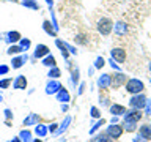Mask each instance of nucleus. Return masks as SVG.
<instances>
[{
  "label": "nucleus",
  "instance_id": "obj_1",
  "mask_svg": "<svg viewBox=\"0 0 151 142\" xmlns=\"http://www.w3.org/2000/svg\"><path fill=\"white\" fill-rule=\"evenodd\" d=\"M96 27H98V32L101 33V35L107 36V35H110V32H112V28H113V22L109 17H101L98 21V25Z\"/></svg>",
  "mask_w": 151,
  "mask_h": 142
},
{
  "label": "nucleus",
  "instance_id": "obj_2",
  "mask_svg": "<svg viewBox=\"0 0 151 142\" xmlns=\"http://www.w3.org/2000/svg\"><path fill=\"white\" fill-rule=\"evenodd\" d=\"M143 88H145V85L139 79H129L126 82V92H129L132 95H137V93L143 92Z\"/></svg>",
  "mask_w": 151,
  "mask_h": 142
},
{
  "label": "nucleus",
  "instance_id": "obj_3",
  "mask_svg": "<svg viewBox=\"0 0 151 142\" xmlns=\"http://www.w3.org/2000/svg\"><path fill=\"white\" fill-rule=\"evenodd\" d=\"M129 104H131V107H134V109H142V107H145V104H146V98L143 96V95H134L131 99H129Z\"/></svg>",
  "mask_w": 151,
  "mask_h": 142
},
{
  "label": "nucleus",
  "instance_id": "obj_4",
  "mask_svg": "<svg viewBox=\"0 0 151 142\" xmlns=\"http://www.w3.org/2000/svg\"><path fill=\"white\" fill-rule=\"evenodd\" d=\"M110 55L115 62H118V63L126 62V51L123 49V47H113V49L110 51Z\"/></svg>",
  "mask_w": 151,
  "mask_h": 142
},
{
  "label": "nucleus",
  "instance_id": "obj_5",
  "mask_svg": "<svg viewBox=\"0 0 151 142\" xmlns=\"http://www.w3.org/2000/svg\"><path fill=\"white\" fill-rule=\"evenodd\" d=\"M142 118V112L140 109H134V111H129L126 112L124 115V123H137Z\"/></svg>",
  "mask_w": 151,
  "mask_h": 142
},
{
  "label": "nucleus",
  "instance_id": "obj_6",
  "mask_svg": "<svg viewBox=\"0 0 151 142\" xmlns=\"http://www.w3.org/2000/svg\"><path fill=\"white\" fill-rule=\"evenodd\" d=\"M127 82V76L126 74H123V73H116V74H113V78H112V87L113 88H120L123 84H126Z\"/></svg>",
  "mask_w": 151,
  "mask_h": 142
},
{
  "label": "nucleus",
  "instance_id": "obj_7",
  "mask_svg": "<svg viewBox=\"0 0 151 142\" xmlns=\"http://www.w3.org/2000/svg\"><path fill=\"white\" fill-rule=\"evenodd\" d=\"M107 134L110 139H118L123 134V128L120 125H116V123H112V126L107 128Z\"/></svg>",
  "mask_w": 151,
  "mask_h": 142
},
{
  "label": "nucleus",
  "instance_id": "obj_8",
  "mask_svg": "<svg viewBox=\"0 0 151 142\" xmlns=\"http://www.w3.org/2000/svg\"><path fill=\"white\" fill-rule=\"evenodd\" d=\"M13 87L16 88V90H25L27 88V78L25 76H17L16 79H14V82H13Z\"/></svg>",
  "mask_w": 151,
  "mask_h": 142
},
{
  "label": "nucleus",
  "instance_id": "obj_9",
  "mask_svg": "<svg viewBox=\"0 0 151 142\" xmlns=\"http://www.w3.org/2000/svg\"><path fill=\"white\" fill-rule=\"evenodd\" d=\"M60 88H61V84L58 82V80H50V82L46 85V93L47 95H54V93L58 92Z\"/></svg>",
  "mask_w": 151,
  "mask_h": 142
},
{
  "label": "nucleus",
  "instance_id": "obj_10",
  "mask_svg": "<svg viewBox=\"0 0 151 142\" xmlns=\"http://www.w3.org/2000/svg\"><path fill=\"white\" fill-rule=\"evenodd\" d=\"M110 84H112V76L110 74H102L101 78L98 79V87L99 88H107V87H110Z\"/></svg>",
  "mask_w": 151,
  "mask_h": 142
},
{
  "label": "nucleus",
  "instance_id": "obj_11",
  "mask_svg": "<svg viewBox=\"0 0 151 142\" xmlns=\"http://www.w3.org/2000/svg\"><path fill=\"white\" fill-rule=\"evenodd\" d=\"M46 55H49V47L46 44H38L35 49V57L36 59H44Z\"/></svg>",
  "mask_w": 151,
  "mask_h": 142
},
{
  "label": "nucleus",
  "instance_id": "obj_12",
  "mask_svg": "<svg viewBox=\"0 0 151 142\" xmlns=\"http://www.w3.org/2000/svg\"><path fill=\"white\" fill-rule=\"evenodd\" d=\"M27 59H28V57H27V54H25V55H21V57H14V59H13V62H11V66H13L14 70L21 68V66H22V65L27 62Z\"/></svg>",
  "mask_w": 151,
  "mask_h": 142
},
{
  "label": "nucleus",
  "instance_id": "obj_13",
  "mask_svg": "<svg viewBox=\"0 0 151 142\" xmlns=\"http://www.w3.org/2000/svg\"><path fill=\"white\" fill-rule=\"evenodd\" d=\"M38 114H28V117L24 118V126H30V125H38Z\"/></svg>",
  "mask_w": 151,
  "mask_h": 142
},
{
  "label": "nucleus",
  "instance_id": "obj_14",
  "mask_svg": "<svg viewBox=\"0 0 151 142\" xmlns=\"http://www.w3.org/2000/svg\"><path fill=\"white\" fill-rule=\"evenodd\" d=\"M113 30H115L116 35L123 36V35H126V33H127V25L124 22H116L115 25H113Z\"/></svg>",
  "mask_w": 151,
  "mask_h": 142
},
{
  "label": "nucleus",
  "instance_id": "obj_15",
  "mask_svg": "<svg viewBox=\"0 0 151 142\" xmlns=\"http://www.w3.org/2000/svg\"><path fill=\"white\" fill-rule=\"evenodd\" d=\"M42 28L46 30L47 35H50V36H57V30H55V27H54V24H50L49 21H44L42 22Z\"/></svg>",
  "mask_w": 151,
  "mask_h": 142
},
{
  "label": "nucleus",
  "instance_id": "obj_16",
  "mask_svg": "<svg viewBox=\"0 0 151 142\" xmlns=\"http://www.w3.org/2000/svg\"><path fill=\"white\" fill-rule=\"evenodd\" d=\"M21 33L19 32H8L6 33V43H9V44H13V43H17L21 41Z\"/></svg>",
  "mask_w": 151,
  "mask_h": 142
},
{
  "label": "nucleus",
  "instance_id": "obj_17",
  "mask_svg": "<svg viewBox=\"0 0 151 142\" xmlns=\"http://www.w3.org/2000/svg\"><path fill=\"white\" fill-rule=\"evenodd\" d=\"M57 99H58V101H61V103H68V101H69V93H68V90L61 87L58 92H57Z\"/></svg>",
  "mask_w": 151,
  "mask_h": 142
},
{
  "label": "nucleus",
  "instance_id": "obj_18",
  "mask_svg": "<svg viewBox=\"0 0 151 142\" xmlns=\"http://www.w3.org/2000/svg\"><path fill=\"white\" fill-rule=\"evenodd\" d=\"M110 112L113 115H123V114H126V109L124 106H120V104H113V106H110Z\"/></svg>",
  "mask_w": 151,
  "mask_h": 142
},
{
  "label": "nucleus",
  "instance_id": "obj_19",
  "mask_svg": "<svg viewBox=\"0 0 151 142\" xmlns=\"http://www.w3.org/2000/svg\"><path fill=\"white\" fill-rule=\"evenodd\" d=\"M140 136H143L146 141H150V139H151V126H150V125L140 126Z\"/></svg>",
  "mask_w": 151,
  "mask_h": 142
},
{
  "label": "nucleus",
  "instance_id": "obj_20",
  "mask_svg": "<svg viewBox=\"0 0 151 142\" xmlns=\"http://www.w3.org/2000/svg\"><path fill=\"white\" fill-rule=\"evenodd\" d=\"M55 63H57V62H55V57L54 55H46L44 57V59H42V65H44V66H50V68H52V66H55Z\"/></svg>",
  "mask_w": 151,
  "mask_h": 142
},
{
  "label": "nucleus",
  "instance_id": "obj_21",
  "mask_svg": "<svg viewBox=\"0 0 151 142\" xmlns=\"http://www.w3.org/2000/svg\"><path fill=\"white\" fill-rule=\"evenodd\" d=\"M35 133H36V136H40V137H44L46 134H47V126L46 125H36V128H35Z\"/></svg>",
  "mask_w": 151,
  "mask_h": 142
},
{
  "label": "nucleus",
  "instance_id": "obj_22",
  "mask_svg": "<svg viewBox=\"0 0 151 142\" xmlns=\"http://www.w3.org/2000/svg\"><path fill=\"white\" fill-rule=\"evenodd\" d=\"M19 137H21L22 142H30L32 141V133L28 130H22L21 133H19Z\"/></svg>",
  "mask_w": 151,
  "mask_h": 142
},
{
  "label": "nucleus",
  "instance_id": "obj_23",
  "mask_svg": "<svg viewBox=\"0 0 151 142\" xmlns=\"http://www.w3.org/2000/svg\"><path fill=\"white\" fill-rule=\"evenodd\" d=\"M21 3L24 5V7L27 8H32V9H40V5H38L35 0H21Z\"/></svg>",
  "mask_w": 151,
  "mask_h": 142
},
{
  "label": "nucleus",
  "instance_id": "obj_24",
  "mask_svg": "<svg viewBox=\"0 0 151 142\" xmlns=\"http://www.w3.org/2000/svg\"><path fill=\"white\" fill-rule=\"evenodd\" d=\"M91 141H94V142H110V141H109V134H107V133H106V134H102V133H101V134L94 136Z\"/></svg>",
  "mask_w": 151,
  "mask_h": 142
},
{
  "label": "nucleus",
  "instance_id": "obj_25",
  "mask_svg": "<svg viewBox=\"0 0 151 142\" xmlns=\"http://www.w3.org/2000/svg\"><path fill=\"white\" fill-rule=\"evenodd\" d=\"M60 74H61V71L57 68V66H52V70L49 71V78H52V79H57V78H60Z\"/></svg>",
  "mask_w": 151,
  "mask_h": 142
},
{
  "label": "nucleus",
  "instance_id": "obj_26",
  "mask_svg": "<svg viewBox=\"0 0 151 142\" xmlns=\"http://www.w3.org/2000/svg\"><path fill=\"white\" fill-rule=\"evenodd\" d=\"M22 51H24V49H22L21 46H14V44H11V46L8 47L6 52H8L9 55H13V54H19V52H22Z\"/></svg>",
  "mask_w": 151,
  "mask_h": 142
},
{
  "label": "nucleus",
  "instance_id": "obj_27",
  "mask_svg": "<svg viewBox=\"0 0 151 142\" xmlns=\"http://www.w3.org/2000/svg\"><path fill=\"white\" fill-rule=\"evenodd\" d=\"M69 123H71V117H66V118H65V122H63V125H61V126L58 128V130L55 131V133H57V134H61V133H63V131L66 130V128H68Z\"/></svg>",
  "mask_w": 151,
  "mask_h": 142
},
{
  "label": "nucleus",
  "instance_id": "obj_28",
  "mask_svg": "<svg viewBox=\"0 0 151 142\" xmlns=\"http://www.w3.org/2000/svg\"><path fill=\"white\" fill-rule=\"evenodd\" d=\"M71 82L74 85L79 82V70H73V74H71Z\"/></svg>",
  "mask_w": 151,
  "mask_h": 142
},
{
  "label": "nucleus",
  "instance_id": "obj_29",
  "mask_svg": "<svg viewBox=\"0 0 151 142\" xmlns=\"http://www.w3.org/2000/svg\"><path fill=\"white\" fill-rule=\"evenodd\" d=\"M104 123H106V120H102V118H101V120H99V122L96 123V125H94V126L91 128V130H90V133H91V134H94V133H96V131L99 130V128H101V126L104 125Z\"/></svg>",
  "mask_w": 151,
  "mask_h": 142
},
{
  "label": "nucleus",
  "instance_id": "obj_30",
  "mask_svg": "<svg viewBox=\"0 0 151 142\" xmlns=\"http://www.w3.org/2000/svg\"><path fill=\"white\" fill-rule=\"evenodd\" d=\"M104 65H106V60H104L102 57H98V59L94 60V68H102Z\"/></svg>",
  "mask_w": 151,
  "mask_h": 142
},
{
  "label": "nucleus",
  "instance_id": "obj_31",
  "mask_svg": "<svg viewBox=\"0 0 151 142\" xmlns=\"http://www.w3.org/2000/svg\"><path fill=\"white\" fill-rule=\"evenodd\" d=\"M22 47L24 51H27L28 47H30V40H25V38H21V44H19Z\"/></svg>",
  "mask_w": 151,
  "mask_h": 142
},
{
  "label": "nucleus",
  "instance_id": "obj_32",
  "mask_svg": "<svg viewBox=\"0 0 151 142\" xmlns=\"http://www.w3.org/2000/svg\"><path fill=\"white\" fill-rule=\"evenodd\" d=\"M9 84H11V79H3V80H0V88H8L9 87Z\"/></svg>",
  "mask_w": 151,
  "mask_h": 142
},
{
  "label": "nucleus",
  "instance_id": "obj_33",
  "mask_svg": "<svg viewBox=\"0 0 151 142\" xmlns=\"http://www.w3.org/2000/svg\"><path fill=\"white\" fill-rule=\"evenodd\" d=\"M63 46L66 47V49H68L69 54H77V51H76L74 46H71V44H68V43H65V41H63Z\"/></svg>",
  "mask_w": 151,
  "mask_h": 142
},
{
  "label": "nucleus",
  "instance_id": "obj_34",
  "mask_svg": "<svg viewBox=\"0 0 151 142\" xmlns=\"http://www.w3.org/2000/svg\"><path fill=\"white\" fill-rule=\"evenodd\" d=\"M74 40L77 41V43H80V44H87V40H85L83 35H77V36L74 38Z\"/></svg>",
  "mask_w": 151,
  "mask_h": 142
},
{
  "label": "nucleus",
  "instance_id": "obj_35",
  "mask_svg": "<svg viewBox=\"0 0 151 142\" xmlns=\"http://www.w3.org/2000/svg\"><path fill=\"white\" fill-rule=\"evenodd\" d=\"M126 131H134L135 130V123H124Z\"/></svg>",
  "mask_w": 151,
  "mask_h": 142
},
{
  "label": "nucleus",
  "instance_id": "obj_36",
  "mask_svg": "<svg viewBox=\"0 0 151 142\" xmlns=\"http://www.w3.org/2000/svg\"><path fill=\"white\" fill-rule=\"evenodd\" d=\"M145 111H146V115H151V99H150V101H146Z\"/></svg>",
  "mask_w": 151,
  "mask_h": 142
},
{
  "label": "nucleus",
  "instance_id": "obj_37",
  "mask_svg": "<svg viewBox=\"0 0 151 142\" xmlns=\"http://www.w3.org/2000/svg\"><path fill=\"white\" fill-rule=\"evenodd\" d=\"M8 71H9V68L6 65H0V74H6Z\"/></svg>",
  "mask_w": 151,
  "mask_h": 142
},
{
  "label": "nucleus",
  "instance_id": "obj_38",
  "mask_svg": "<svg viewBox=\"0 0 151 142\" xmlns=\"http://www.w3.org/2000/svg\"><path fill=\"white\" fill-rule=\"evenodd\" d=\"M101 114H99V111H98V107H91V117H99Z\"/></svg>",
  "mask_w": 151,
  "mask_h": 142
},
{
  "label": "nucleus",
  "instance_id": "obj_39",
  "mask_svg": "<svg viewBox=\"0 0 151 142\" xmlns=\"http://www.w3.org/2000/svg\"><path fill=\"white\" fill-rule=\"evenodd\" d=\"M57 130H58V125H57V123H52V125L49 126V131L50 133H55Z\"/></svg>",
  "mask_w": 151,
  "mask_h": 142
},
{
  "label": "nucleus",
  "instance_id": "obj_40",
  "mask_svg": "<svg viewBox=\"0 0 151 142\" xmlns=\"http://www.w3.org/2000/svg\"><path fill=\"white\" fill-rule=\"evenodd\" d=\"M109 63H110V66H112L113 70H120V66H118L116 63H113V59H110V60H109Z\"/></svg>",
  "mask_w": 151,
  "mask_h": 142
},
{
  "label": "nucleus",
  "instance_id": "obj_41",
  "mask_svg": "<svg viewBox=\"0 0 151 142\" xmlns=\"http://www.w3.org/2000/svg\"><path fill=\"white\" fill-rule=\"evenodd\" d=\"M146 139L143 136H137V137H134V142H145Z\"/></svg>",
  "mask_w": 151,
  "mask_h": 142
},
{
  "label": "nucleus",
  "instance_id": "obj_42",
  "mask_svg": "<svg viewBox=\"0 0 151 142\" xmlns=\"http://www.w3.org/2000/svg\"><path fill=\"white\" fill-rule=\"evenodd\" d=\"M5 115H6V118H11L13 114H11V111H9V109H5Z\"/></svg>",
  "mask_w": 151,
  "mask_h": 142
},
{
  "label": "nucleus",
  "instance_id": "obj_43",
  "mask_svg": "<svg viewBox=\"0 0 151 142\" xmlns=\"http://www.w3.org/2000/svg\"><path fill=\"white\" fill-rule=\"evenodd\" d=\"M83 88H85V84H80V88H79V93H82V92H83Z\"/></svg>",
  "mask_w": 151,
  "mask_h": 142
},
{
  "label": "nucleus",
  "instance_id": "obj_44",
  "mask_svg": "<svg viewBox=\"0 0 151 142\" xmlns=\"http://www.w3.org/2000/svg\"><path fill=\"white\" fill-rule=\"evenodd\" d=\"M11 142H22V141H21V137H13Z\"/></svg>",
  "mask_w": 151,
  "mask_h": 142
},
{
  "label": "nucleus",
  "instance_id": "obj_45",
  "mask_svg": "<svg viewBox=\"0 0 151 142\" xmlns=\"http://www.w3.org/2000/svg\"><path fill=\"white\" fill-rule=\"evenodd\" d=\"M47 2V5H49V7H52V3H54V0H46Z\"/></svg>",
  "mask_w": 151,
  "mask_h": 142
},
{
  "label": "nucleus",
  "instance_id": "obj_46",
  "mask_svg": "<svg viewBox=\"0 0 151 142\" xmlns=\"http://www.w3.org/2000/svg\"><path fill=\"white\" fill-rule=\"evenodd\" d=\"M33 142H41V139H36V141H33Z\"/></svg>",
  "mask_w": 151,
  "mask_h": 142
},
{
  "label": "nucleus",
  "instance_id": "obj_47",
  "mask_svg": "<svg viewBox=\"0 0 151 142\" xmlns=\"http://www.w3.org/2000/svg\"><path fill=\"white\" fill-rule=\"evenodd\" d=\"M148 68H150V71H151V62H150V65H148Z\"/></svg>",
  "mask_w": 151,
  "mask_h": 142
},
{
  "label": "nucleus",
  "instance_id": "obj_48",
  "mask_svg": "<svg viewBox=\"0 0 151 142\" xmlns=\"http://www.w3.org/2000/svg\"><path fill=\"white\" fill-rule=\"evenodd\" d=\"M0 101H3V98H2V95H0Z\"/></svg>",
  "mask_w": 151,
  "mask_h": 142
},
{
  "label": "nucleus",
  "instance_id": "obj_49",
  "mask_svg": "<svg viewBox=\"0 0 151 142\" xmlns=\"http://www.w3.org/2000/svg\"><path fill=\"white\" fill-rule=\"evenodd\" d=\"M11 2H17V0H11Z\"/></svg>",
  "mask_w": 151,
  "mask_h": 142
},
{
  "label": "nucleus",
  "instance_id": "obj_50",
  "mask_svg": "<svg viewBox=\"0 0 151 142\" xmlns=\"http://www.w3.org/2000/svg\"><path fill=\"white\" fill-rule=\"evenodd\" d=\"M91 142H94V141H91Z\"/></svg>",
  "mask_w": 151,
  "mask_h": 142
}]
</instances>
